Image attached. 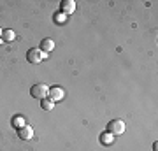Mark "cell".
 <instances>
[{"instance_id": "obj_1", "label": "cell", "mask_w": 158, "mask_h": 151, "mask_svg": "<svg viewBox=\"0 0 158 151\" xmlns=\"http://www.w3.org/2000/svg\"><path fill=\"white\" fill-rule=\"evenodd\" d=\"M48 86H46L44 83H35L32 88H30V95L34 97V99H37V100H42V99H46L48 97Z\"/></svg>"}, {"instance_id": "obj_2", "label": "cell", "mask_w": 158, "mask_h": 151, "mask_svg": "<svg viewBox=\"0 0 158 151\" xmlns=\"http://www.w3.org/2000/svg\"><path fill=\"white\" fill-rule=\"evenodd\" d=\"M106 132H109L111 135H119L125 132V121L123 120H111L107 123V130Z\"/></svg>"}, {"instance_id": "obj_3", "label": "cell", "mask_w": 158, "mask_h": 151, "mask_svg": "<svg viewBox=\"0 0 158 151\" xmlns=\"http://www.w3.org/2000/svg\"><path fill=\"white\" fill-rule=\"evenodd\" d=\"M46 56L48 55L42 53L39 48H32V49H28V53H27V60H28L30 63H40Z\"/></svg>"}, {"instance_id": "obj_4", "label": "cell", "mask_w": 158, "mask_h": 151, "mask_svg": "<svg viewBox=\"0 0 158 151\" xmlns=\"http://www.w3.org/2000/svg\"><path fill=\"white\" fill-rule=\"evenodd\" d=\"M58 11L62 12V14H65V16L72 14V12L76 11V2H74V0H62V2H60V9H58Z\"/></svg>"}, {"instance_id": "obj_5", "label": "cell", "mask_w": 158, "mask_h": 151, "mask_svg": "<svg viewBox=\"0 0 158 151\" xmlns=\"http://www.w3.org/2000/svg\"><path fill=\"white\" fill-rule=\"evenodd\" d=\"M63 90L60 88V86H53V88L48 90V99H49L51 102H60L63 99Z\"/></svg>"}, {"instance_id": "obj_6", "label": "cell", "mask_w": 158, "mask_h": 151, "mask_svg": "<svg viewBox=\"0 0 158 151\" xmlns=\"http://www.w3.org/2000/svg\"><path fill=\"white\" fill-rule=\"evenodd\" d=\"M18 137L21 141H30L34 137V128L30 125H23L21 128H18Z\"/></svg>"}, {"instance_id": "obj_7", "label": "cell", "mask_w": 158, "mask_h": 151, "mask_svg": "<svg viewBox=\"0 0 158 151\" xmlns=\"http://www.w3.org/2000/svg\"><path fill=\"white\" fill-rule=\"evenodd\" d=\"M53 48H55V40L49 39V37H46V39H42V42H40V48L39 49L42 51V53H49V51H53Z\"/></svg>"}, {"instance_id": "obj_8", "label": "cell", "mask_w": 158, "mask_h": 151, "mask_svg": "<svg viewBox=\"0 0 158 151\" xmlns=\"http://www.w3.org/2000/svg\"><path fill=\"white\" fill-rule=\"evenodd\" d=\"M14 39H16V34L12 30H2V40L4 42H11Z\"/></svg>"}, {"instance_id": "obj_9", "label": "cell", "mask_w": 158, "mask_h": 151, "mask_svg": "<svg viewBox=\"0 0 158 151\" xmlns=\"http://www.w3.org/2000/svg\"><path fill=\"white\" fill-rule=\"evenodd\" d=\"M53 106H55V102H51L49 99H48V97L40 100V107H42L44 111H51V109H53Z\"/></svg>"}, {"instance_id": "obj_10", "label": "cell", "mask_w": 158, "mask_h": 151, "mask_svg": "<svg viewBox=\"0 0 158 151\" xmlns=\"http://www.w3.org/2000/svg\"><path fill=\"white\" fill-rule=\"evenodd\" d=\"M23 125H25V120H23L21 116L12 118V127H16V128H21Z\"/></svg>"}, {"instance_id": "obj_11", "label": "cell", "mask_w": 158, "mask_h": 151, "mask_svg": "<svg viewBox=\"0 0 158 151\" xmlns=\"http://www.w3.org/2000/svg\"><path fill=\"white\" fill-rule=\"evenodd\" d=\"M100 141H102V144H109V142L113 141V135L109 134V132H104V134L100 135Z\"/></svg>"}, {"instance_id": "obj_12", "label": "cell", "mask_w": 158, "mask_h": 151, "mask_svg": "<svg viewBox=\"0 0 158 151\" xmlns=\"http://www.w3.org/2000/svg\"><path fill=\"white\" fill-rule=\"evenodd\" d=\"M53 19H55V23H63V21H65V14L58 12V14H55V16H53Z\"/></svg>"}, {"instance_id": "obj_13", "label": "cell", "mask_w": 158, "mask_h": 151, "mask_svg": "<svg viewBox=\"0 0 158 151\" xmlns=\"http://www.w3.org/2000/svg\"><path fill=\"white\" fill-rule=\"evenodd\" d=\"M0 39H2V30H0Z\"/></svg>"}]
</instances>
